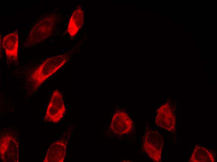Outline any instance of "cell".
<instances>
[{
	"mask_svg": "<svg viewBox=\"0 0 217 162\" xmlns=\"http://www.w3.org/2000/svg\"><path fill=\"white\" fill-rule=\"evenodd\" d=\"M190 29V27H186V28L185 29V30H189Z\"/></svg>",
	"mask_w": 217,
	"mask_h": 162,
	"instance_id": "cell-16",
	"label": "cell"
},
{
	"mask_svg": "<svg viewBox=\"0 0 217 162\" xmlns=\"http://www.w3.org/2000/svg\"><path fill=\"white\" fill-rule=\"evenodd\" d=\"M69 52L56 55L45 60L31 74L29 79L33 91L63 66L70 59Z\"/></svg>",
	"mask_w": 217,
	"mask_h": 162,
	"instance_id": "cell-1",
	"label": "cell"
},
{
	"mask_svg": "<svg viewBox=\"0 0 217 162\" xmlns=\"http://www.w3.org/2000/svg\"><path fill=\"white\" fill-rule=\"evenodd\" d=\"M215 155L213 152L207 148L197 145L191 155L190 162H214Z\"/></svg>",
	"mask_w": 217,
	"mask_h": 162,
	"instance_id": "cell-11",
	"label": "cell"
},
{
	"mask_svg": "<svg viewBox=\"0 0 217 162\" xmlns=\"http://www.w3.org/2000/svg\"><path fill=\"white\" fill-rule=\"evenodd\" d=\"M18 144L13 136L9 134L1 136L0 154L2 161L18 162Z\"/></svg>",
	"mask_w": 217,
	"mask_h": 162,
	"instance_id": "cell-5",
	"label": "cell"
},
{
	"mask_svg": "<svg viewBox=\"0 0 217 162\" xmlns=\"http://www.w3.org/2000/svg\"><path fill=\"white\" fill-rule=\"evenodd\" d=\"M185 22H190V20H185Z\"/></svg>",
	"mask_w": 217,
	"mask_h": 162,
	"instance_id": "cell-12",
	"label": "cell"
},
{
	"mask_svg": "<svg viewBox=\"0 0 217 162\" xmlns=\"http://www.w3.org/2000/svg\"><path fill=\"white\" fill-rule=\"evenodd\" d=\"M163 144L162 137L158 132L148 130L145 132L143 138V149L154 161H161Z\"/></svg>",
	"mask_w": 217,
	"mask_h": 162,
	"instance_id": "cell-3",
	"label": "cell"
},
{
	"mask_svg": "<svg viewBox=\"0 0 217 162\" xmlns=\"http://www.w3.org/2000/svg\"><path fill=\"white\" fill-rule=\"evenodd\" d=\"M172 7H175V5H172Z\"/></svg>",
	"mask_w": 217,
	"mask_h": 162,
	"instance_id": "cell-19",
	"label": "cell"
},
{
	"mask_svg": "<svg viewBox=\"0 0 217 162\" xmlns=\"http://www.w3.org/2000/svg\"><path fill=\"white\" fill-rule=\"evenodd\" d=\"M84 22V11L79 6L73 11L68 23L67 31L71 37L76 35L82 26Z\"/></svg>",
	"mask_w": 217,
	"mask_h": 162,
	"instance_id": "cell-10",
	"label": "cell"
},
{
	"mask_svg": "<svg viewBox=\"0 0 217 162\" xmlns=\"http://www.w3.org/2000/svg\"><path fill=\"white\" fill-rule=\"evenodd\" d=\"M132 126V121L127 114L123 112H118L113 115L110 128L114 133L122 135L130 132Z\"/></svg>",
	"mask_w": 217,
	"mask_h": 162,
	"instance_id": "cell-8",
	"label": "cell"
},
{
	"mask_svg": "<svg viewBox=\"0 0 217 162\" xmlns=\"http://www.w3.org/2000/svg\"><path fill=\"white\" fill-rule=\"evenodd\" d=\"M180 25H182V20H180Z\"/></svg>",
	"mask_w": 217,
	"mask_h": 162,
	"instance_id": "cell-14",
	"label": "cell"
},
{
	"mask_svg": "<svg viewBox=\"0 0 217 162\" xmlns=\"http://www.w3.org/2000/svg\"><path fill=\"white\" fill-rule=\"evenodd\" d=\"M180 9V7H175V10H179Z\"/></svg>",
	"mask_w": 217,
	"mask_h": 162,
	"instance_id": "cell-13",
	"label": "cell"
},
{
	"mask_svg": "<svg viewBox=\"0 0 217 162\" xmlns=\"http://www.w3.org/2000/svg\"><path fill=\"white\" fill-rule=\"evenodd\" d=\"M55 22L54 14L44 17L30 31L25 41V46H32L48 38L53 32Z\"/></svg>",
	"mask_w": 217,
	"mask_h": 162,
	"instance_id": "cell-2",
	"label": "cell"
},
{
	"mask_svg": "<svg viewBox=\"0 0 217 162\" xmlns=\"http://www.w3.org/2000/svg\"><path fill=\"white\" fill-rule=\"evenodd\" d=\"M166 14V15H170V13H169H169H168H168H166V14Z\"/></svg>",
	"mask_w": 217,
	"mask_h": 162,
	"instance_id": "cell-18",
	"label": "cell"
},
{
	"mask_svg": "<svg viewBox=\"0 0 217 162\" xmlns=\"http://www.w3.org/2000/svg\"><path fill=\"white\" fill-rule=\"evenodd\" d=\"M67 143L62 141L54 142L49 148L44 162H62L65 155Z\"/></svg>",
	"mask_w": 217,
	"mask_h": 162,
	"instance_id": "cell-9",
	"label": "cell"
},
{
	"mask_svg": "<svg viewBox=\"0 0 217 162\" xmlns=\"http://www.w3.org/2000/svg\"><path fill=\"white\" fill-rule=\"evenodd\" d=\"M2 44L7 60L12 63H17L18 59V37L17 31L4 36Z\"/></svg>",
	"mask_w": 217,
	"mask_h": 162,
	"instance_id": "cell-7",
	"label": "cell"
},
{
	"mask_svg": "<svg viewBox=\"0 0 217 162\" xmlns=\"http://www.w3.org/2000/svg\"><path fill=\"white\" fill-rule=\"evenodd\" d=\"M66 111L61 93L58 90L53 91L45 117V121L54 123L59 122Z\"/></svg>",
	"mask_w": 217,
	"mask_h": 162,
	"instance_id": "cell-4",
	"label": "cell"
},
{
	"mask_svg": "<svg viewBox=\"0 0 217 162\" xmlns=\"http://www.w3.org/2000/svg\"><path fill=\"white\" fill-rule=\"evenodd\" d=\"M184 26H185V29L187 27V25H185Z\"/></svg>",
	"mask_w": 217,
	"mask_h": 162,
	"instance_id": "cell-17",
	"label": "cell"
},
{
	"mask_svg": "<svg viewBox=\"0 0 217 162\" xmlns=\"http://www.w3.org/2000/svg\"><path fill=\"white\" fill-rule=\"evenodd\" d=\"M172 17H170V20H172Z\"/></svg>",
	"mask_w": 217,
	"mask_h": 162,
	"instance_id": "cell-20",
	"label": "cell"
},
{
	"mask_svg": "<svg viewBox=\"0 0 217 162\" xmlns=\"http://www.w3.org/2000/svg\"><path fill=\"white\" fill-rule=\"evenodd\" d=\"M200 38L199 37H195V40H200Z\"/></svg>",
	"mask_w": 217,
	"mask_h": 162,
	"instance_id": "cell-15",
	"label": "cell"
},
{
	"mask_svg": "<svg viewBox=\"0 0 217 162\" xmlns=\"http://www.w3.org/2000/svg\"><path fill=\"white\" fill-rule=\"evenodd\" d=\"M171 107L168 102L161 106L157 111L155 122L158 126L173 131L175 128L176 117Z\"/></svg>",
	"mask_w": 217,
	"mask_h": 162,
	"instance_id": "cell-6",
	"label": "cell"
}]
</instances>
